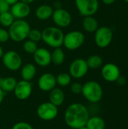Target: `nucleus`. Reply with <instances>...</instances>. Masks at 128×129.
<instances>
[{
  "label": "nucleus",
  "mask_w": 128,
  "mask_h": 129,
  "mask_svg": "<svg viewBox=\"0 0 128 129\" xmlns=\"http://www.w3.org/2000/svg\"><path fill=\"white\" fill-rule=\"evenodd\" d=\"M101 75L103 79L108 82H115L121 76L119 67L112 63H108L101 68Z\"/></svg>",
  "instance_id": "nucleus-12"
},
{
  "label": "nucleus",
  "mask_w": 128,
  "mask_h": 129,
  "mask_svg": "<svg viewBox=\"0 0 128 129\" xmlns=\"http://www.w3.org/2000/svg\"><path fill=\"white\" fill-rule=\"evenodd\" d=\"M54 12L53 8L46 4L39 5L35 10V16L40 20H47L52 17Z\"/></svg>",
  "instance_id": "nucleus-19"
},
{
  "label": "nucleus",
  "mask_w": 128,
  "mask_h": 129,
  "mask_svg": "<svg viewBox=\"0 0 128 129\" xmlns=\"http://www.w3.org/2000/svg\"><path fill=\"white\" fill-rule=\"evenodd\" d=\"M70 91L74 94H81L82 91V85L79 82H73L70 85Z\"/></svg>",
  "instance_id": "nucleus-29"
},
{
  "label": "nucleus",
  "mask_w": 128,
  "mask_h": 129,
  "mask_svg": "<svg viewBox=\"0 0 128 129\" xmlns=\"http://www.w3.org/2000/svg\"><path fill=\"white\" fill-rule=\"evenodd\" d=\"M64 33L57 26H48L41 31V40L49 47L56 48L63 45Z\"/></svg>",
  "instance_id": "nucleus-2"
},
{
  "label": "nucleus",
  "mask_w": 128,
  "mask_h": 129,
  "mask_svg": "<svg viewBox=\"0 0 128 129\" xmlns=\"http://www.w3.org/2000/svg\"><path fill=\"white\" fill-rule=\"evenodd\" d=\"M5 94H6V93L0 88V104L2 103V101H3V100H4V98H5Z\"/></svg>",
  "instance_id": "nucleus-34"
},
{
  "label": "nucleus",
  "mask_w": 128,
  "mask_h": 129,
  "mask_svg": "<svg viewBox=\"0 0 128 129\" xmlns=\"http://www.w3.org/2000/svg\"><path fill=\"white\" fill-rule=\"evenodd\" d=\"M86 127L88 129H105L106 122L100 116H92L89 117L86 123Z\"/></svg>",
  "instance_id": "nucleus-22"
},
{
  "label": "nucleus",
  "mask_w": 128,
  "mask_h": 129,
  "mask_svg": "<svg viewBox=\"0 0 128 129\" xmlns=\"http://www.w3.org/2000/svg\"><path fill=\"white\" fill-rule=\"evenodd\" d=\"M57 85L56 76L51 73H45L41 75L38 80V88L45 92H49Z\"/></svg>",
  "instance_id": "nucleus-14"
},
{
  "label": "nucleus",
  "mask_w": 128,
  "mask_h": 129,
  "mask_svg": "<svg viewBox=\"0 0 128 129\" xmlns=\"http://www.w3.org/2000/svg\"><path fill=\"white\" fill-rule=\"evenodd\" d=\"M86 61H87L88 68L92 69V70H97L102 67L103 63V60L102 57L97 54H94V55L90 56L86 60Z\"/></svg>",
  "instance_id": "nucleus-24"
},
{
  "label": "nucleus",
  "mask_w": 128,
  "mask_h": 129,
  "mask_svg": "<svg viewBox=\"0 0 128 129\" xmlns=\"http://www.w3.org/2000/svg\"><path fill=\"white\" fill-rule=\"evenodd\" d=\"M81 94L88 102L97 104L102 100L103 91L99 82L91 80L82 85Z\"/></svg>",
  "instance_id": "nucleus-4"
},
{
  "label": "nucleus",
  "mask_w": 128,
  "mask_h": 129,
  "mask_svg": "<svg viewBox=\"0 0 128 129\" xmlns=\"http://www.w3.org/2000/svg\"><path fill=\"white\" fill-rule=\"evenodd\" d=\"M29 40L35 42H38L41 40V31L38 29H31L27 37Z\"/></svg>",
  "instance_id": "nucleus-28"
},
{
  "label": "nucleus",
  "mask_w": 128,
  "mask_h": 129,
  "mask_svg": "<svg viewBox=\"0 0 128 129\" xmlns=\"http://www.w3.org/2000/svg\"><path fill=\"white\" fill-rule=\"evenodd\" d=\"M77 129H88L87 127H86V125H84V126H82V127H80V128H78Z\"/></svg>",
  "instance_id": "nucleus-39"
},
{
  "label": "nucleus",
  "mask_w": 128,
  "mask_h": 129,
  "mask_svg": "<svg viewBox=\"0 0 128 129\" xmlns=\"http://www.w3.org/2000/svg\"><path fill=\"white\" fill-rule=\"evenodd\" d=\"M0 81H1V79H0Z\"/></svg>",
  "instance_id": "nucleus-41"
},
{
  "label": "nucleus",
  "mask_w": 128,
  "mask_h": 129,
  "mask_svg": "<svg viewBox=\"0 0 128 129\" xmlns=\"http://www.w3.org/2000/svg\"><path fill=\"white\" fill-rule=\"evenodd\" d=\"M10 39L8 30L5 28H0V43H5Z\"/></svg>",
  "instance_id": "nucleus-30"
},
{
  "label": "nucleus",
  "mask_w": 128,
  "mask_h": 129,
  "mask_svg": "<svg viewBox=\"0 0 128 129\" xmlns=\"http://www.w3.org/2000/svg\"><path fill=\"white\" fill-rule=\"evenodd\" d=\"M32 91V87L30 82L20 80L17 82L14 93L15 97L20 101H25L28 99Z\"/></svg>",
  "instance_id": "nucleus-13"
},
{
  "label": "nucleus",
  "mask_w": 128,
  "mask_h": 129,
  "mask_svg": "<svg viewBox=\"0 0 128 129\" xmlns=\"http://www.w3.org/2000/svg\"><path fill=\"white\" fill-rule=\"evenodd\" d=\"M113 39L112 30L108 26H100L94 33L95 44L100 48L108 47Z\"/></svg>",
  "instance_id": "nucleus-6"
},
{
  "label": "nucleus",
  "mask_w": 128,
  "mask_h": 129,
  "mask_svg": "<svg viewBox=\"0 0 128 129\" xmlns=\"http://www.w3.org/2000/svg\"><path fill=\"white\" fill-rule=\"evenodd\" d=\"M82 26L84 30L87 33H95L96 30L99 28V23L96 18L94 16H87L84 17L82 20Z\"/></svg>",
  "instance_id": "nucleus-20"
},
{
  "label": "nucleus",
  "mask_w": 128,
  "mask_h": 129,
  "mask_svg": "<svg viewBox=\"0 0 128 129\" xmlns=\"http://www.w3.org/2000/svg\"><path fill=\"white\" fill-rule=\"evenodd\" d=\"M124 1L125 2H127V3H128V0H124Z\"/></svg>",
  "instance_id": "nucleus-40"
},
{
  "label": "nucleus",
  "mask_w": 128,
  "mask_h": 129,
  "mask_svg": "<svg viewBox=\"0 0 128 129\" xmlns=\"http://www.w3.org/2000/svg\"><path fill=\"white\" fill-rule=\"evenodd\" d=\"M56 82L57 85L61 87H66L70 85L72 82V76L69 75V73H61L56 76Z\"/></svg>",
  "instance_id": "nucleus-26"
},
{
  "label": "nucleus",
  "mask_w": 128,
  "mask_h": 129,
  "mask_svg": "<svg viewBox=\"0 0 128 129\" xmlns=\"http://www.w3.org/2000/svg\"><path fill=\"white\" fill-rule=\"evenodd\" d=\"M115 82H117V84H118L119 85H124L126 84V79H125L124 76H120L118 78V79L116 80Z\"/></svg>",
  "instance_id": "nucleus-33"
},
{
  "label": "nucleus",
  "mask_w": 128,
  "mask_h": 129,
  "mask_svg": "<svg viewBox=\"0 0 128 129\" xmlns=\"http://www.w3.org/2000/svg\"><path fill=\"white\" fill-rule=\"evenodd\" d=\"M20 1H21V2H25V3H26V4H31V3H32L33 2H35V0H20Z\"/></svg>",
  "instance_id": "nucleus-37"
},
{
  "label": "nucleus",
  "mask_w": 128,
  "mask_h": 129,
  "mask_svg": "<svg viewBox=\"0 0 128 129\" xmlns=\"http://www.w3.org/2000/svg\"><path fill=\"white\" fill-rule=\"evenodd\" d=\"M116 0H102V2L105 4V5H112L114 2H115Z\"/></svg>",
  "instance_id": "nucleus-35"
},
{
  "label": "nucleus",
  "mask_w": 128,
  "mask_h": 129,
  "mask_svg": "<svg viewBox=\"0 0 128 129\" xmlns=\"http://www.w3.org/2000/svg\"><path fill=\"white\" fill-rule=\"evenodd\" d=\"M10 6H11L12 5H14V4H15L16 2H17L18 1H20V0H5Z\"/></svg>",
  "instance_id": "nucleus-36"
},
{
  "label": "nucleus",
  "mask_w": 128,
  "mask_h": 129,
  "mask_svg": "<svg viewBox=\"0 0 128 129\" xmlns=\"http://www.w3.org/2000/svg\"><path fill=\"white\" fill-rule=\"evenodd\" d=\"M30 29L31 27L29 23L24 19H16L8 27L10 39L15 42L25 41Z\"/></svg>",
  "instance_id": "nucleus-3"
},
{
  "label": "nucleus",
  "mask_w": 128,
  "mask_h": 129,
  "mask_svg": "<svg viewBox=\"0 0 128 129\" xmlns=\"http://www.w3.org/2000/svg\"><path fill=\"white\" fill-rule=\"evenodd\" d=\"M32 55L35 63L39 67H46L51 63V52L47 48H38Z\"/></svg>",
  "instance_id": "nucleus-15"
},
{
  "label": "nucleus",
  "mask_w": 128,
  "mask_h": 129,
  "mask_svg": "<svg viewBox=\"0 0 128 129\" xmlns=\"http://www.w3.org/2000/svg\"><path fill=\"white\" fill-rule=\"evenodd\" d=\"M36 67L33 63H27L21 67L20 75L23 80L30 82L32 80L36 75Z\"/></svg>",
  "instance_id": "nucleus-18"
},
{
  "label": "nucleus",
  "mask_w": 128,
  "mask_h": 129,
  "mask_svg": "<svg viewBox=\"0 0 128 129\" xmlns=\"http://www.w3.org/2000/svg\"><path fill=\"white\" fill-rule=\"evenodd\" d=\"M51 18L56 26L60 29L68 27L72 20L71 14L67 10L61 8L54 10Z\"/></svg>",
  "instance_id": "nucleus-11"
},
{
  "label": "nucleus",
  "mask_w": 128,
  "mask_h": 129,
  "mask_svg": "<svg viewBox=\"0 0 128 129\" xmlns=\"http://www.w3.org/2000/svg\"><path fill=\"white\" fill-rule=\"evenodd\" d=\"M23 48L26 53L33 54L34 52L37 50L38 45H37L36 42L28 39L26 41H24V42L23 44Z\"/></svg>",
  "instance_id": "nucleus-27"
},
{
  "label": "nucleus",
  "mask_w": 128,
  "mask_h": 129,
  "mask_svg": "<svg viewBox=\"0 0 128 129\" xmlns=\"http://www.w3.org/2000/svg\"><path fill=\"white\" fill-rule=\"evenodd\" d=\"M89 117L88 108L81 103L71 104L64 113L65 123L72 129H77L86 125Z\"/></svg>",
  "instance_id": "nucleus-1"
},
{
  "label": "nucleus",
  "mask_w": 128,
  "mask_h": 129,
  "mask_svg": "<svg viewBox=\"0 0 128 129\" xmlns=\"http://www.w3.org/2000/svg\"><path fill=\"white\" fill-rule=\"evenodd\" d=\"M3 54H4V51H3L2 47L1 45H0V58L3 56Z\"/></svg>",
  "instance_id": "nucleus-38"
},
{
  "label": "nucleus",
  "mask_w": 128,
  "mask_h": 129,
  "mask_svg": "<svg viewBox=\"0 0 128 129\" xmlns=\"http://www.w3.org/2000/svg\"><path fill=\"white\" fill-rule=\"evenodd\" d=\"M10 5L5 1V0H0V14L2 12H5L9 11Z\"/></svg>",
  "instance_id": "nucleus-32"
},
{
  "label": "nucleus",
  "mask_w": 128,
  "mask_h": 129,
  "mask_svg": "<svg viewBox=\"0 0 128 129\" xmlns=\"http://www.w3.org/2000/svg\"><path fill=\"white\" fill-rule=\"evenodd\" d=\"M88 70L89 68L86 60L83 58H76L71 63L69 72L72 78L81 79L86 76Z\"/></svg>",
  "instance_id": "nucleus-10"
},
{
  "label": "nucleus",
  "mask_w": 128,
  "mask_h": 129,
  "mask_svg": "<svg viewBox=\"0 0 128 129\" xmlns=\"http://www.w3.org/2000/svg\"><path fill=\"white\" fill-rule=\"evenodd\" d=\"M10 12L15 19H24L28 17L31 12V8L29 4L18 1L11 5Z\"/></svg>",
  "instance_id": "nucleus-16"
},
{
  "label": "nucleus",
  "mask_w": 128,
  "mask_h": 129,
  "mask_svg": "<svg viewBox=\"0 0 128 129\" xmlns=\"http://www.w3.org/2000/svg\"><path fill=\"white\" fill-rule=\"evenodd\" d=\"M14 20L15 18L9 11L0 14V24L3 27L8 28L13 23Z\"/></svg>",
  "instance_id": "nucleus-25"
},
{
  "label": "nucleus",
  "mask_w": 128,
  "mask_h": 129,
  "mask_svg": "<svg viewBox=\"0 0 128 129\" xmlns=\"http://www.w3.org/2000/svg\"><path fill=\"white\" fill-rule=\"evenodd\" d=\"M49 102L59 107L65 101V94L63 90L59 88H54L49 91Z\"/></svg>",
  "instance_id": "nucleus-17"
},
{
  "label": "nucleus",
  "mask_w": 128,
  "mask_h": 129,
  "mask_svg": "<svg viewBox=\"0 0 128 129\" xmlns=\"http://www.w3.org/2000/svg\"><path fill=\"white\" fill-rule=\"evenodd\" d=\"M2 63L5 68L11 71H17L23 64V60L20 55L15 51H8L4 52L2 57Z\"/></svg>",
  "instance_id": "nucleus-7"
},
{
  "label": "nucleus",
  "mask_w": 128,
  "mask_h": 129,
  "mask_svg": "<svg viewBox=\"0 0 128 129\" xmlns=\"http://www.w3.org/2000/svg\"><path fill=\"white\" fill-rule=\"evenodd\" d=\"M79 14L83 17L94 16L99 10L98 0H75Z\"/></svg>",
  "instance_id": "nucleus-8"
},
{
  "label": "nucleus",
  "mask_w": 128,
  "mask_h": 129,
  "mask_svg": "<svg viewBox=\"0 0 128 129\" xmlns=\"http://www.w3.org/2000/svg\"><path fill=\"white\" fill-rule=\"evenodd\" d=\"M37 116L43 121H51L58 115V107L51 102H44L37 108Z\"/></svg>",
  "instance_id": "nucleus-9"
},
{
  "label": "nucleus",
  "mask_w": 128,
  "mask_h": 129,
  "mask_svg": "<svg viewBox=\"0 0 128 129\" xmlns=\"http://www.w3.org/2000/svg\"><path fill=\"white\" fill-rule=\"evenodd\" d=\"M11 129H34L33 127L28 122H19L15 123Z\"/></svg>",
  "instance_id": "nucleus-31"
},
{
  "label": "nucleus",
  "mask_w": 128,
  "mask_h": 129,
  "mask_svg": "<svg viewBox=\"0 0 128 129\" xmlns=\"http://www.w3.org/2000/svg\"><path fill=\"white\" fill-rule=\"evenodd\" d=\"M17 81L14 77L8 76L3 79H1L0 81V88L5 92H11L14 91L15 86L17 85Z\"/></svg>",
  "instance_id": "nucleus-21"
},
{
  "label": "nucleus",
  "mask_w": 128,
  "mask_h": 129,
  "mask_svg": "<svg viewBox=\"0 0 128 129\" xmlns=\"http://www.w3.org/2000/svg\"><path fill=\"white\" fill-rule=\"evenodd\" d=\"M65 53L61 48H54L51 52V63L55 65H61L65 61Z\"/></svg>",
  "instance_id": "nucleus-23"
},
{
  "label": "nucleus",
  "mask_w": 128,
  "mask_h": 129,
  "mask_svg": "<svg viewBox=\"0 0 128 129\" xmlns=\"http://www.w3.org/2000/svg\"><path fill=\"white\" fill-rule=\"evenodd\" d=\"M85 41L84 33L78 30H73L64 34L63 45L69 51H75L81 47Z\"/></svg>",
  "instance_id": "nucleus-5"
}]
</instances>
